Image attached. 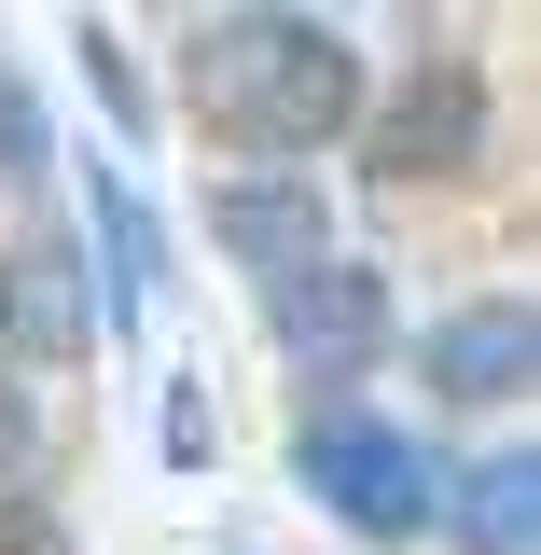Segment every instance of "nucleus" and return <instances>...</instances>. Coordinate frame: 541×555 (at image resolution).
<instances>
[{
  "instance_id": "4",
  "label": "nucleus",
  "mask_w": 541,
  "mask_h": 555,
  "mask_svg": "<svg viewBox=\"0 0 541 555\" xmlns=\"http://www.w3.org/2000/svg\"><path fill=\"white\" fill-rule=\"evenodd\" d=\"M0 347L14 361H83L98 347V292H83V236H14L0 250Z\"/></svg>"
},
{
  "instance_id": "10",
  "label": "nucleus",
  "mask_w": 541,
  "mask_h": 555,
  "mask_svg": "<svg viewBox=\"0 0 541 555\" xmlns=\"http://www.w3.org/2000/svg\"><path fill=\"white\" fill-rule=\"evenodd\" d=\"M0 181H42V112H28L14 69H0Z\"/></svg>"
},
{
  "instance_id": "1",
  "label": "nucleus",
  "mask_w": 541,
  "mask_h": 555,
  "mask_svg": "<svg viewBox=\"0 0 541 555\" xmlns=\"http://www.w3.org/2000/svg\"><path fill=\"white\" fill-rule=\"evenodd\" d=\"M195 112L250 153H320V139L361 126V56L306 14H236L195 42Z\"/></svg>"
},
{
  "instance_id": "5",
  "label": "nucleus",
  "mask_w": 541,
  "mask_h": 555,
  "mask_svg": "<svg viewBox=\"0 0 541 555\" xmlns=\"http://www.w3.org/2000/svg\"><path fill=\"white\" fill-rule=\"evenodd\" d=\"M375 167H389V181H473V167H486V83H473V69L403 83V98L375 112Z\"/></svg>"
},
{
  "instance_id": "2",
  "label": "nucleus",
  "mask_w": 541,
  "mask_h": 555,
  "mask_svg": "<svg viewBox=\"0 0 541 555\" xmlns=\"http://www.w3.org/2000/svg\"><path fill=\"white\" fill-rule=\"evenodd\" d=\"M292 473L320 486L347 528H375V542H403V528H430V514H445V500H430V459H416V444H403L375 403H347V389H320V403H306V430H292Z\"/></svg>"
},
{
  "instance_id": "7",
  "label": "nucleus",
  "mask_w": 541,
  "mask_h": 555,
  "mask_svg": "<svg viewBox=\"0 0 541 555\" xmlns=\"http://www.w3.org/2000/svg\"><path fill=\"white\" fill-rule=\"evenodd\" d=\"M541 375V320L528 306H459L445 334H430V389L445 403H514Z\"/></svg>"
},
{
  "instance_id": "9",
  "label": "nucleus",
  "mask_w": 541,
  "mask_h": 555,
  "mask_svg": "<svg viewBox=\"0 0 541 555\" xmlns=\"http://www.w3.org/2000/svg\"><path fill=\"white\" fill-rule=\"evenodd\" d=\"M98 208H112V278H126V306L153 292V222L126 208V181H98Z\"/></svg>"
},
{
  "instance_id": "11",
  "label": "nucleus",
  "mask_w": 541,
  "mask_h": 555,
  "mask_svg": "<svg viewBox=\"0 0 541 555\" xmlns=\"http://www.w3.org/2000/svg\"><path fill=\"white\" fill-rule=\"evenodd\" d=\"M83 83H98V98H112V126H139V83H126V56H112V42H98V28H83Z\"/></svg>"
},
{
  "instance_id": "3",
  "label": "nucleus",
  "mask_w": 541,
  "mask_h": 555,
  "mask_svg": "<svg viewBox=\"0 0 541 555\" xmlns=\"http://www.w3.org/2000/svg\"><path fill=\"white\" fill-rule=\"evenodd\" d=\"M265 320H278V347L306 361V389H347V375L389 347V278H361V264H334V250H320V264L278 278Z\"/></svg>"
},
{
  "instance_id": "6",
  "label": "nucleus",
  "mask_w": 541,
  "mask_h": 555,
  "mask_svg": "<svg viewBox=\"0 0 541 555\" xmlns=\"http://www.w3.org/2000/svg\"><path fill=\"white\" fill-rule=\"evenodd\" d=\"M208 236H222L250 278H292V264H320V250H334V222H320V195H306V167L222 181V195H208Z\"/></svg>"
},
{
  "instance_id": "8",
  "label": "nucleus",
  "mask_w": 541,
  "mask_h": 555,
  "mask_svg": "<svg viewBox=\"0 0 541 555\" xmlns=\"http://www.w3.org/2000/svg\"><path fill=\"white\" fill-rule=\"evenodd\" d=\"M528 514H541V473H528V459H486V473H473V514H459V528H473L486 555H514V542H528Z\"/></svg>"
},
{
  "instance_id": "12",
  "label": "nucleus",
  "mask_w": 541,
  "mask_h": 555,
  "mask_svg": "<svg viewBox=\"0 0 541 555\" xmlns=\"http://www.w3.org/2000/svg\"><path fill=\"white\" fill-rule=\"evenodd\" d=\"M28 444H42V430H28V403H14V389H0V486L28 473Z\"/></svg>"
}]
</instances>
